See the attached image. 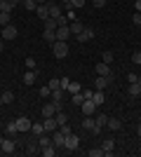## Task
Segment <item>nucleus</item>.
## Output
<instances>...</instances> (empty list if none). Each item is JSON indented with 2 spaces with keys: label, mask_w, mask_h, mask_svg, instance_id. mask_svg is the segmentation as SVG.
Instances as JSON below:
<instances>
[{
  "label": "nucleus",
  "mask_w": 141,
  "mask_h": 157,
  "mask_svg": "<svg viewBox=\"0 0 141 157\" xmlns=\"http://www.w3.org/2000/svg\"><path fill=\"white\" fill-rule=\"evenodd\" d=\"M2 49H5V45H2V40H0V52H2Z\"/></svg>",
  "instance_id": "nucleus-51"
},
{
  "label": "nucleus",
  "mask_w": 141,
  "mask_h": 157,
  "mask_svg": "<svg viewBox=\"0 0 141 157\" xmlns=\"http://www.w3.org/2000/svg\"><path fill=\"white\" fill-rule=\"evenodd\" d=\"M80 110L85 113V115H96V103H94L92 98H85L80 105Z\"/></svg>",
  "instance_id": "nucleus-6"
},
{
  "label": "nucleus",
  "mask_w": 141,
  "mask_h": 157,
  "mask_svg": "<svg viewBox=\"0 0 141 157\" xmlns=\"http://www.w3.org/2000/svg\"><path fill=\"white\" fill-rule=\"evenodd\" d=\"M82 129L92 131V134H99L101 127L96 124V120H94V115H85V120H82Z\"/></svg>",
  "instance_id": "nucleus-2"
},
{
  "label": "nucleus",
  "mask_w": 141,
  "mask_h": 157,
  "mask_svg": "<svg viewBox=\"0 0 141 157\" xmlns=\"http://www.w3.org/2000/svg\"><path fill=\"white\" fill-rule=\"evenodd\" d=\"M68 28H71V35L75 38V35H80V33H82V28H85V26H82V21L75 19V21H71V24H68Z\"/></svg>",
  "instance_id": "nucleus-14"
},
{
  "label": "nucleus",
  "mask_w": 141,
  "mask_h": 157,
  "mask_svg": "<svg viewBox=\"0 0 141 157\" xmlns=\"http://www.w3.org/2000/svg\"><path fill=\"white\" fill-rule=\"evenodd\" d=\"M108 82H111V80H108V78H104V75H99V78L94 80V89H106V87H108Z\"/></svg>",
  "instance_id": "nucleus-22"
},
{
  "label": "nucleus",
  "mask_w": 141,
  "mask_h": 157,
  "mask_svg": "<svg viewBox=\"0 0 141 157\" xmlns=\"http://www.w3.org/2000/svg\"><path fill=\"white\" fill-rule=\"evenodd\" d=\"M21 2H24V7H26L28 12H35V10H38V2H35V0H21Z\"/></svg>",
  "instance_id": "nucleus-30"
},
{
  "label": "nucleus",
  "mask_w": 141,
  "mask_h": 157,
  "mask_svg": "<svg viewBox=\"0 0 141 157\" xmlns=\"http://www.w3.org/2000/svg\"><path fill=\"white\" fill-rule=\"evenodd\" d=\"M42 40H45V42H49V45H54V42H57V31L45 28V31H42Z\"/></svg>",
  "instance_id": "nucleus-17"
},
{
  "label": "nucleus",
  "mask_w": 141,
  "mask_h": 157,
  "mask_svg": "<svg viewBox=\"0 0 141 157\" xmlns=\"http://www.w3.org/2000/svg\"><path fill=\"white\" fill-rule=\"evenodd\" d=\"M136 134H139V136H141V122H139V127H136Z\"/></svg>",
  "instance_id": "nucleus-49"
},
{
  "label": "nucleus",
  "mask_w": 141,
  "mask_h": 157,
  "mask_svg": "<svg viewBox=\"0 0 141 157\" xmlns=\"http://www.w3.org/2000/svg\"><path fill=\"white\" fill-rule=\"evenodd\" d=\"M94 120H96V124H99L101 129H104V127H106V122H108V115H104V113H99V115H96V117H94Z\"/></svg>",
  "instance_id": "nucleus-31"
},
{
  "label": "nucleus",
  "mask_w": 141,
  "mask_h": 157,
  "mask_svg": "<svg viewBox=\"0 0 141 157\" xmlns=\"http://www.w3.org/2000/svg\"><path fill=\"white\" fill-rule=\"evenodd\" d=\"M132 61H134L136 66H141V52H134V54H132Z\"/></svg>",
  "instance_id": "nucleus-44"
},
{
  "label": "nucleus",
  "mask_w": 141,
  "mask_h": 157,
  "mask_svg": "<svg viewBox=\"0 0 141 157\" xmlns=\"http://www.w3.org/2000/svg\"><path fill=\"white\" fill-rule=\"evenodd\" d=\"M75 40H78V42H89V40H94V31L92 28H82V33L75 35Z\"/></svg>",
  "instance_id": "nucleus-9"
},
{
  "label": "nucleus",
  "mask_w": 141,
  "mask_h": 157,
  "mask_svg": "<svg viewBox=\"0 0 141 157\" xmlns=\"http://www.w3.org/2000/svg\"><path fill=\"white\" fill-rule=\"evenodd\" d=\"M17 5H19V0H0V10L2 12H12Z\"/></svg>",
  "instance_id": "nucleus-13"
},
{
  "label": "nucleus",
  "mask_w": 141,
  "mask_h": 157,
  "mask_svg": "<svg viewBox=\"0 0 141 157\" xmlns=\"http://www.w3.org/2000/svg\"><path fill=\"white\" fill-rule=\"evenodd\" d=\"M139 155H141V150H139Z\"/></svg>",
  "instance_id": "nucleus-53"
},
{
  "label": "nucleus",
  "mask_w": 141,
  "mask_h": 157,
  "mask_svg": "<svg viewBox=\"0 0 141 157\" xmlns=\"http://www.w3.org/2000/svg\"><path fill=\"white\" fill-rule=\"evenodd\" d=\"M54 120H57V124H59V127L61 124H68V115H66V113H61V110L54 115Z\"/></svg>",
  "instance_id": "nucleus-26"
},
{
  "label": "nucleus",
  "mask_w": 141,
  "mask_h": 157,
  "mask_svg": "<svg viewBox=\"0 0 141 157\" xmlns=\"http://www.w3.org/2000/svg\"><path fill=\"white\" fill-rule=\"evenodd\" d=\"M0 105H2V98H0Z\"/></svg>",
  "instance_id": "nucleus-52"
},
{
  "label": "nucleus",
  "mask_w": 141,
  "mask_h": 157,
  "mask_svg": "<svg viewBox=\"0 0 141 157\" xmlns=\"http://www.w3.org/2000/svg\"><path fill=\"white\" fill-rule=\"evenodd\" d=\"M40 152H42V155H45V157H54V155H57V145L52 143V145H47V148H42Z\"/></svg>",
  "instance_id": "nucleus-28"
},
{
  "label": "nucleus",
  "mask_w": 141,
  "mask_h": 157,
  "mask_svg": "<svg viewBox=\"0 0 141 157\" xmlns=\"http://www.w3.org/2000/svg\"><path fill=\"white\" fill-rule=\"evenodd\" d=\"M139 28H141V26H139Z\"/></svg>",
  "instance_id": "nucleus-54"
},
{
  "label": "nucleus",
  "mask_w": 141,
  "mask_h": 157,
  "mask_svg": "<svg viewBox=\"0 0 141 157\" xmlns=\"http://www.w3.org/2000/svg\"><path fill=\"white\" fill-rule=\"evenodd\" d=\"M38 80V71H26L24 73V85H33Z\"/></svg>",
  "instance_id": "nucleus-19"
},
{
  "label": "nucleus",
  "mask_w": 141,
  "mask_h": 157,
  "mask_svg": "<svg viewBox=\"0 0 141 157\" xmlns=\"http://www.w3.org/2000/svg\"><path fill=\"white\" fill-rule=\"evenodd\" d=\"M64 94H66V89H52V101H64Z\"/></svg>",
  "instance_id": "nucleus-27"
},
{
  "label": "nucleus",
  "mask_w": 141,
  "mask_h": 157,
  "mask_svg": "<svg viewBox=\"0 0 141 157\" xmlns=\"http://www.w3.org/2000/svg\"><path fill=\"white\" fill-rule=\"evenodd\" d=\"M78 145H80V136H75L73 131H71V134H66L64 148H66V150H78Z\"/></svg>",
  "instance_id": "nucleus-3"
},
{
  "label": "nucleus",
  "mask_w": 141,
  "mask_h": 157,
  "mask_svg": "<svg viewBox=\"0 0 141 157\" xmlns=\"http://www.w3.org/2000/svg\"><path fill=\"white\" fill-rule=\"evenodd\" d=\"M68 94H78V92H82V87L78 85V82H71V85H68V89H66Z\"/></svg>",
  "instance_id": "nucleus-35"
},
{
  "label": "nucleus",
  "mask_w": 141,
  "mask_h": 157,
  "mask_svg": "<svg viewBox=\"0 0 141 157\" xmlns=\"http://www.w3.org/2000/svg\"><path fill=\"white\" fill-rule=\"evenodd\" d=\"M38 145H40V150H42V148H47V145H52V136H47V131H45V134H40V136H38Z\"/></svg>",
  "instance_id": "nucleus-21"
},
{
  "label": "nucleus",
  "mask_w": 141,
  "mask_h": 157,
  "mask_svg": "<svg viewBox=\"0 0 141 157\" xmlns=\"http://www.w3.org/2000/svg\"><path fill=\"white\" fill-rule=\"evenodd\" d=\"M71 101H73L75 105H82V101H85V96H82V92H78V94H71Z\"/></svg>",
  "instance_id": "nucleus-34"
},
{
  "label": "nucleus",
  "mask_w": 141,
  "mask_h": 157,
  "mask_svg": "<svg viewBox=\"0 0 141 157\" xmlns=\"http://www.w3.org/2000/svg\"><path fill=\"white\" fill-rule=\"evenodd\" d=\"M132 21H134L136 26H141V12H136V14H134V17H132Z\"/></svg>",
  "instance_id": "nucleus-45"
},
{
  "label": "nucleus",
  "mask_w": 141,
  "mask_h": 157,
  "mask_svg": "<svg viewBox=\"0 0 141 157\" xmlns=\"http://www.w3.org/2000/svg\"><path fill=\"white\" fill-rule=\"evenodd\" d=\"M106 127H108V129H111V131H120V129H122V122H120V120H118V117H108Z\"/></svg>",
  "instance_id": "nucleus-18"
},
{
  "label": "nucleus",
  "mask_w": 141,
  "mask_h": 157,
  "mask_svg": "<svg viewBox=\"0 0 141 157\" xmlns=\"http://www.w3.org/2000/svg\"><path fill=\"white\" fill-rule=\"evenodd\" d=\"M127 94L132 98H136V96H141V80L139 82H132V85H129V89H127Z\"/></svg>",
  "instance_id": "nucleus-16"
},
{
  "label": "nucleus",
  "mask_w": 141,
  "mask_h": 157,
  "mask_svg": "<svg viewBox=\"0 0 141 157\" xmlns=\"http://www.w3.org/2000/svg\"><path fill=\"white\" fill-rule=\"evenodd\" d=\"M17 35H19V31H17V26H14V24L2 26V33H0V38H2V40H14Z\"/></svg>",
  "instance_id": "nucleus-4"
},
{
  "label": "nucleus",
  "mask_w": 141,
  "mask_h": 157,
  "mask_svg": "<svg viewBox=\"0 0 141 157\" xmlns=\"http://www.w3.org/2000/svg\"><path fill=\"white\" fill-rule=\"evenodd\" d=\"M0 150L5 152V155H12V152H14V138H12V136L2 138V143H0Z\"/></svg>",
  "instance_id": "nucleus-7"
},
{
  "label": "nucleus",
  "mask_w": 141,
  "mask_h": 157,
  "mask_svg": "<svg viewBox=\"0 0 141 157\" xmlns=\"http://www.w3.org/2000/svg\"><path fill=\"white\" fill-rule=\"evenodd\" d=\"M68 7H73V10H80V7H85V0H68Z\"/></svg>",
  "instance_id": "nucleus-36"
},
{
  "label": "nucleus",
  "mask_w": 141,
  "mask_h": 157,
  "mask_svg": "<svg viewBox=\"0 0 141 157\" xmlns=\"http://www.w3.org/2000/svg\"><path fill=\"white\" fill-rule=\"evenodd\" d=\"M94 71H96V75H104V78L113 80V71H111V66L104 63V61H101V63H96V68H94Z\"/></svg>",
  "instance_id": "nucleus-5"
},
{
  "label": "nucleus",
  "mask_w": 141,
  "mask_h": 157,
  "mask_svg": "<svg viewBox=\"0 0 141 157\" xmlns=\"http://www.w3.org/2000/svg\"><path fill=\"white\" fill-rule=\"evenodd\" d=\"M10 21H12V12H2L0 10V26H7Z\"/></svg>",
  "instance_id": "nucleus-25"
},
{
  "label": "nucleus",
  "mask_w": 141,
  "mask_h": 157,
  "mask_svg": "<svg viewBox=\"0 0 141 157\" xmlns=\"http://www.w3.org/2000/svg\"><path fill=\"white\" fill-rule=\"evenodd\" d=\"M17 131H19V129H17V122H10V124L5 127V134H7V136H14Z\"/></svg>",
  "instance_id": "nucleus-32"
},
{
  "label": "nucleus",
  "mask_w": 141,
  "mask_h": 157,
  "mask_svg": "<svg viewBox=\"0 0 141 157\" xmlns=\"http://www.w3.org/2000/svg\"><path fill=\"white\" fill-rule=\"evenodd\" d=\"M26 68H28V71H35V68H38V63H35L33 56H28V59H26Z\"/></svg>",
  "instance_id": "nucleus-39"
},
{
  "label": "nucleus",
  "mask_w": 141,
  "mask_h": 157,
  "mask_svg": "<svg viewBox=\"0 0 141 157\" xmlns=\"http://www.w3.org/2000/svg\"><path fill=\"white\" fill-rule=\"evenodd\" d=\"M0 98H2V103H12V101H14V92H2Z\"/></svg>",
  "instance_id": "nucleus-33"
},
{
  "label": "nucleus",
  "mask_w": 141,
  "mask_h": 157,
  "mask_svg": "<svg viewBox=\"0 0 141 157\" xmlns=\"http://www.w3.org/2000/svg\"><path fill=\"white\" fill-rule=\"evenodd\" d=\"M52 54L57 56V59H64V56H68V42H64V40H57L52 45Z\"/></svg>",
  "instance_id": "nucleus-1"
},
{
  "label": "nucleus",
  "mask_w": 141,
  "mask_h": 157,
  "mask_svg": "<svg viewBox=\"0 0 141 157\" xmlns=\"http://www.w3.org/2000/svg\"><path fill=\"white\" fill-rule=\"evenodd\" d=\"M68 38H71V28L68 26H59L57 28V40H64V42H66Z\"/></svg>",
  "instance_id": "nucleus-15"
},
{
  "label": "nucleus",
  "mask_w": 141,
  "mask_h": 157,
  "mask_svg": "<svg viewBox=\"0 0 141 157\" xmlns=\"http://www.w3.org/2000/svg\"><path fill=\"white\" fill-rule=\"evenodd\" d=\"M66 19H68V24L78 19V17H75V10H73V7H68V10H66Z\"/></svg>",
  "instance_id": "nucleus-38"
},
{
  "label": "nucleus",
  "mask_w": 141,
  "mask_h": 157,
  "mask_svg": "<svg viewBox=\"0 0 141 157\" xmlns=\"http://www.w3.org/2000/svg\"><path fill=\"white\" fill-rule=\"evenodd\" d=\"M42 127H45L47 134H52V131L59 129V124H57V120H54V117H45V120H42Z\"/></svg>",
  "instance_id": "nucleus-11"
},
{
  "label": "nucleus",
  "mask_w": 141,
  "mask_h": 157,
  "mask_svg": "<svg viewBox=\"0 0 141 157\" xmlns=\"http://www.w3.org/2000/svg\"><path fill=\"white\" fill-rule=\"evenodd\" d=\"M92 5L94 7H104V5H106V0H92Z\"/></svg>",
  "instance_id": "nucleus-47"
},
{
  "label": "nucleus",
  "mask_w": 141,
  "mask_h": 157,
  "mask_svg": "<svg viewBox=\"0 0 141 157\" xmlns=\"http://www.w3.org/2000/svg\"><path fill=\"white\" fill-rule=\"evenodd\" d=\"M101 61L111 66V63H113V52H104V54H101Z\"/></svg>",
  "instance_id": "nucleus-37"
},
{
  "label": "nucleus",
  "mask_w": 141,
  "mask_h": 157,
  "mask_svg": "<svg viewBox=\"0 0 141 157\" xmlns=\"http://www.w3.org/2000/svg\"><path fill=\"white\" fill-rule=\"evenodd\" d=\"M64 141H66V134H64L61 129L52 131V143L57 145V148H64Z\"/></svg>",
  "instance_id": "nucleus-8"
},
{
  "label": "nucleus",
  "mask_w": 141,
  "mask_h": 157,
  "mask_svg": "<svg viewBox=\"0 0 141 157\" xmlns=\"http://www.w3.org/2000/svg\"><path fill=\"white\" fill-rule=\"evenodd\" d=\"M14 122H17V129L19 131H31V124H33L28 117H17Z\"/></svg>",
  "instance_id": "nucleus-10"
},
{
  "label": "nucleus",
  "mask_w": 141,
  "mask_h": 157,
  "mask_svg": "<svg viewBox=\"0 0 141 157\" xmlns=\"http://www.w3.org/2000/svg\"><path fill=\"white\" fill-rule=\"evenodd\" d=\"M136 12H141V0H136Z\"/></svg>",
  "instance_id": "nucleus-48"
},
{
  "label": "nucleus",
  "mask_w": 141,
  "mask_h": 157,
  "mask_svg": "<svg viewBox=\"0 0 141 157\" xmlns=\"http://www.w3.org/2000/svg\"><path fill=\"white\" fill-rule=\"evenodd\" d=\"M89 157H104V148H92V150H89Z\"/></svg>",
  "instance_id": "nucleus-42"
},
{
  "label": "nucleus",
  "mask_w": 141,
  "mask_h": 157,
  "mask_svg": "<svg viewBox=\"0 0 141 157\" xmlns=\"http://www.w3.org/2000/svg\"><path fill=\"white\" fill-rule=\"evenodd\" d=\"M35 14H38V19H42V21H45L47 17H49V10H47V5H38Z\"/></svg>",
  "instance_id": "nucleus-23"
},
{
  "label": "nucleus",
  "mask_w": 141,
  "mask_h": 157,
  "mask_svg": "<svg viewBox=\"0 0 141 157\" xmlns=\"http://www.w3.org/2000/svg\"><path fill=\"white\" fill-rule=\"evenodd\" d=\"M61 87V78H52L49 80V89H59Z\"/></svg>",
  "instance_id": "nucleus-40"
},
{
  "label": "nucleus",
  "mask_w": 141,
  "mask_h": 157,
  "mask_svg": "<svg viewBox=\"0 0 141 157\" xmlns=\"http://www.w3.org/2000/svg\"><path fill=\"white\" fill-rule=\"evenodd\" d=\"M101 148H104V157H108V155H113L115 141H113V138H106V141H104V143H101Z\"/></svg>",
  "instance_id": "nucleus-12"
},
{
  "label": "nucleus",
  "mask_w": 141,
  "mask_h": 157,
  "mask_svg": "<svg viewBox=\"0 0 141 157\" xmlns=\"http://www.w3.org/2000/svg\"><path fill=\"white\" fill-rule=\"evenodd\" d=\"M92 101L96 105H101L104 101H106V94H104V89H96V92H92Z\"/></svg>",
  "instance_id": "nucleus-20"
},
{
  "label": "nucleus",
  "mask_w": 141,
  "mask_h": 157,
  "mask_svg": "<svg viewBox=\"0 0 141 157\" xmlns=\"http://www.w3.org/2000/svg\"><path fill=\"white\" fill-rule=\"evenodd\" d=\"M31 131H33V136H40V134H45V127L38 124V122H33V124H31Z\"/></svg>",
  "instance_id": "nucleus-29"
},
{
  "label": "nucleus",
  "mask_w": 141,
  "mask_h": 157,
  "mask_svg": "<svg viewBox=\"0 0 141 157\" xmlns=\"http://www.w3.org/2000/svg\"><path fill=\"white\" fill-rule=\"evenodd\" d=\"M139 75H136V73H129V75H127V82H129V85H132V82H139Z\"/></svg>",
  "instance_id": "nucleus-43"
},
{
  "label": "nucleus",
  "mask_w": 141,
  "mask_h": 157,
  "mask_svg": "<svg viewBox=\"0 0 141 157\" xmlns=\"http://www.w3.org/2000/svg\"><path fill=\"white\" fill-rule=\"evenodd\" d=\"M35 2H38V5H45V2H47V0H35Z\"/></svg>",
  "instance_id": "nucleus-50"
},
{
  "label": "nucleus",
  "mask_w": 141,
  "mask_h": 157,
  "mask_svg": "<svg viewBox=\"0 0 141 157\" xmlns=\"http://www.w3.org/2000/svg\"><path fill=\"white\" fill-rule=\"evenodd\" d=\"M38 94H40L42 98H49V96H52V89H49V85H47V87H42V89H40Z\"/></svg>",
  "instance_id": "nucleus-41"
},
{
  "label": "nucleus",
  "mask_w": 141,
  "mask_h": 157,
  "mask_svg": "<svg viewBox=\"0 0 141 157\" xmlns=\"http://www.w3.org/2000/svg\"><path fill=\"white\" fill-rule=\"evenodd\" d=\"M45 28H49V31H57V28H59V21L54 19V17H47V19H45Z\"/></svg>",
  "instance_id": "nucleus-24"
},
{
  "label": "nucleus",
  "mask_w": 141,
  "mask_h": 157,
  "mask_svg": "<svg viewBox=\"0 0 141 157\" xmlns=\"http://www.w3.org/2000/svg\"><path fill=\"white\" fill-rule=\"evenodd\" d=\"M68 85H71V80H68V78H61V89H68Z\"/></svg>",
  "instance_id": "nucleus-46"
}]
</instances>
